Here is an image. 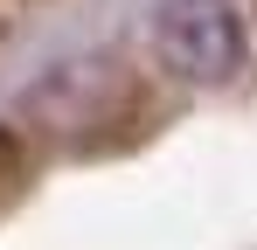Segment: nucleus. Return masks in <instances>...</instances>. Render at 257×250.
Masks as SVG:
<instances>
[{
  "instance_id": "1",
  "label": "nucleus",
  "mask_w": 257,
  "mask_h": 250,
  "mask_svg": "<svg viewBox=\"0 0 257 250\" xmlns=\"http://www.w3.org/2000/svg\"><path fill=\"white\" fill-rule=\"evenodd\" d=\"M146 42H153V63L174 83H195V90L229 83L250 56L236 0H160L153 21H146Z\"/></svg>"
}]
</instances>
